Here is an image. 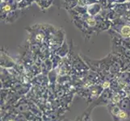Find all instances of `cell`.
Masks as SVG:
<instances>
[{
  "instance_id": "cell-1",
  "label": "cell",
  "mask_w": 130,
  "mask_h": 121,
  "mask_svg": "<svg viewBox=\"0 0 130 121\" xmlns=\"http://www.w3.org/2000/svg\"><path fill=\"white\" fill-rule=\"evenodd\" d=\"M111 28L117 32L124 39H130V24L124 23L119 17L111 22Z\"/></svg>"
},
{
  "instance_id": "cell-2",
  "label": "cell",
  "mask_w": 130,
  "mask_h": 121,
  "mask_svg": "<svg viewBox=\"0 0 130 121\" xmlns=\"http://www.w3.org/2000/svg\"><path fill=\"white\" fill-rule=\"evenodd\" d=\"M86 11L87 14L91 16H96L100 15V13L102 11V6L99 2L94 3L86 6Z\"/></svg>"
},
{
  "instance_id": "cell-3",
  "label": "cell",
  "mask_w": 130,
  "mask_h": 121,
  "mask_svg": "<svg viewBox=\"0 0 130 121\" xmlns=\"http://www.w3.org/2000/svg\"><path fill=\"white\" fill-rule=\"evenodd\" d=\"M15 9H18V8H15L14 6H12L11 4L9 3L8 2L2 0L1 1V20L4 21L9 13L13 10H15Z\"/></svg>"
},
{
  "instance_id": "cell-4",
  "label": "cell",
  "mask_w": 130,
  "mask_h": 121,
  "mask_svg": "<svg viewBox=\"0 0 130 121\" xmlns=\"http://www.w3.org/2000/svg\"><path fill=\"white\" fill-rule=\"evenodd\" d=\"M21 15H22V9L18 8V9H15V10H13L7 15L4 22H5L6 24H12L19 19L21 16Z\"/></svg>"
},
{
  "instance_id": "cell-5",
  "label": "cell",
  "mask_w": 130,
  "mask_h": 121,
  "mask_svg": "<svg viewBox=\"0 0 130 121\" xmlns=\"http://www.w3.org/2000/svg\"><path fill=\"white\" fill-rule=\"evenodd\" d=\"M14 65L15 62L13 61V60L3 50H1V66L11 68Z\"/></svg>"
},
{
  "instance_id": "cell-6",
  "label": "cell",
  "mask_w": 130,
  "mask_h": 121,
  "mask_svg": "<svg viewBox=\"0 0 130 121\" xmlns=\"http://www.w3.org/2000/svg\"><path fill=\"white\" fill-rule=\"evenodd\" d=\"M69 51V48H68V44H67L66 41H65L62 43L61 45L58 48L57 50H56V54L60 56V57H64L67 54V53Z\"/></svg>"
},
{
  "instance_id": "cell-7",
  "label": "cell",
  "mask_w": 130,
  "mask_h": 121,
  "mask_svg": "<svg viewBox=\"0 0 130 121\" xmlns=\"http://www.w3.org/2000/svg\"><path fill=\"white\" fill-rule=\"evenodd\" d=\"M54 0H37V3L38 6L41 7V10H44L50 7L52 4H53Z\"/></svg>"
},
{
  "instance_id": "cell-8",
  "label": "cell",
  "mask_w": 130,
  "mask_h": 121,
  "mask_svg": "<svg viewBox=\"0 0 130 121\" xmlns=\"http://www.w3.org/2000/svg\"><path fill=\"white\" fill-rule=\"evenodd\" d=\"M120 108L126 111V112H129L130 111V101L128 99V98H125V99H123L120 102Z\"/></svg>"
},
{
  "instance_id": "cell-9",
  "label": "cell",
  "mask_w": 130,
  "mask_h": 121,
  "mask_svg": "<svg viewBox=\"0 0 130 121\" xmlns=\"http://www.w3.org/2000/svg\"><path fill=\"white\" fill-rule=\"evenodd\" d=\"M37 0H22L21 2L18 3V8L23 10V9L31 6L33 3H37Z\"/></svg>"
},
{
  "instance_id": "cell-10",
  "label": "cell",
  "mask_w": 130,
  "mask_h": 121,
  "mask_svg": "<svg viewBox=\"0 0 130 121\" xmlns=\"http://www.w3.org/2000/svg\"><path fill=\"white\" fill-rule=\"evenodd\" d=\"M120 19L122 20L124 23L130 24V10H127L124 14L120 16Z\"/></svg>"
},
{
  "instance_id": "cell-11",
  "label": "cell",
  "mask_w": 130,
  "mask_h": 121,
  "mask_svg": "<svg viewBox=\"0 0 130 121\" xmlns=\"http://www.w3.org/2000/svg\"><path fill=\"white\" fill-rule=\"evenodd\" d=\"M15 1H16V2H17L18 3H19L20 2H21V1H22V0H15Z\"/></svg>"
}]
</instances>
